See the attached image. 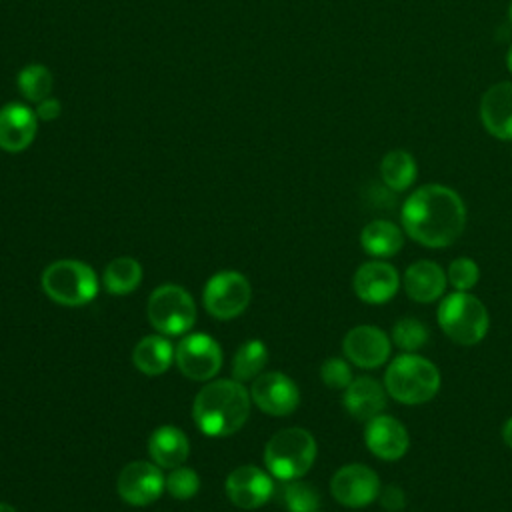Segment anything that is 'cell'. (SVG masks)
Returning <instances> with one entry per match:
<instances>
[{"instance_id":"603a6c76","label":"cell","mask_w":512,"mask_h":512,"mask_svg":"<svg viewBox=\"0 0 512 512\" xmlns=\"http://www.w3.org/2000/svg\"><path fill=\"white\" fill-rule=\"evenodd\" d=\"M176 356V348L164 334H150L144 336L132 350L134 366L146 376H160L164 374Z\"/></svg>"},{"instance_id":"ffe728a7","label":"cell","mask_w":512,"mask_h":512,"mask_svg":"<svg viewBox=\"0 0 512 512\" xmlns=\"http://www.w3.org/2000/svg\"><path fill=\"white\" fill-rule=\"evenodd\" d=\"M480 122L490 136L512 140V82H498L484 92Z\"/></svg>"},{"instance_id":"9a60e30c","label":"cell","mask_w":512,"mask_h":512,"mask_svg":"<svg viewBox=\"0 0 512 512\" xmlns=\"http://www.w3.org/2000/svg\"><path fill=\"white\" fill-rule=\"evenodd\" d=\"M398 270L384 260H368L360 264L352 276L354 294L372 306L390 302L400 290Z\"/></svg>"},{"instance_id":"ac0fdd59","label":"cell","mask_w":512,"mask_h":512,"mask_svg":"<svg viewBox=\"0 0 512 512\" xmlns=\"http://www.w3.org/2000/svg\"><path fill=\"white\" fill-rule=\"evenodd\" d=\"M446 270L432 260H416L402 274V288L406 296L420 304H430L446 294Z\"/></svg>"},{"instance_id":"5b68a950","label":"cell","mask_w":512,"mask_h":512,"mask_svg":"<svg viewBox=\"0 0 512 512\" xmlns=\"http://www.w3.org/2000/svg\"><path fill=\"white\" fill-rule=\"evenodd\" d=\"M436 320L442 332L460 346L482 342L490 328V316L484 302L470 292L458 290L440 298Z\"/></svg>"},{"instance_id":"83f0119b","label":"cell","mask_w":512,"mask_h":512,"mask_svg":"<svg viewBox=\"0 0 512 512\" xmlns=\"http://www.w3.org/2000/svg\"><path fill=\"white\" fill-rule=\"evenodd\" d=\"M390 340L394 346H398L402 352H418L424 348L430 340L428 326L418 318H400L392 326Z\"/></svg>"},{"instance_id":"3957f363","label":"cell","mask_w":512,"mask_h":512,"mask_svg":"<svg viewBox=\"0 0 512 512\" xmlns=\"http://www.w3.org/2000/svg\"><path fill=\"white\" fill-rule=\"evenodd\" d=\"M440 370L418 352H402L388 362L384 388L390 398L406 406L430 402L440 390Z\"/></svg>"},{"instance_id":"52a82bcc","label":"cell","mask_w":512,"mask_h":512,"mask_svg":"<svg viewBox=\"0 0 512 512\" xmlns=\"http://www.w3.org/2000/svg\"><path fill=\"white\" fill-rule=\"evenodd\" d=\"M148 322L164 336H180L196 322V302L178 284H162L148 298Z\"/></svg>"},{"instance_id":"d6986e66","label":"cell","mask_w":512,"mask_h":512,"mask_svg":"<svg viewBox=\"0 0 512 512\" xmlns=\"http://www.w3.org/2000/svg\"><path fill=\"white\" fill-rule=\"evenodd\" d=\"M388 392L382 382H378L372 376H356L352 382L344 388L342 404L344 410L360 422H368L374 416L382 414L386 408Z\"/></svg>"},{"instance_id":"30bf717a","label":"cell","mask_w":512,"mask_h":512,"mask_svg":"<svg viewBox=\"0 0 512 512\" xmlns=\"http://www.w3.org/2000/svg\"><path fill=\"white\" fill-rule=\"evenodd\" d=\"M174 362L186 378L206 382L222 368V348L212 336L194 332L178 342Z\"/></svg>"},{"instance_id":"8fae6325","label":"cell","mask_w":512,"mask_h":512,"mask_svg":"<svg viewBox=\"0 0 512 512\" xmlns=\"http://www.w3.org/2000/svg\"><path fill=\"white\" fill-rule=\"evenodd\" d=\"M344 358L364 370L380 368L392 352L390 336L374 324H358L350 328L342 340Z\"/></svg>"},{"instance_id":"4316f807","label":"cell","mask_w":512,"mask_h":512,"mask_svg":"<svg viewBox=\"0 0 512 512\" xmlns=\"http://www.w3.org/2000/svg\"><path fill=\"white\" fill-rule=\"evenodd\" d=\"M18 84V92L28 100V102H42L44 98H48L52 94L54 88V76L50 72L48 66L32 62L28 66H24L18 72L16 78Z\"/></svg>"},{"instance_id":"e575fe53","label":"cell","mask_w":512,"mask_h":512,"mask_svg":"<svg viewBox=\"0 0 512 512\" xmlns=\"http://www.w3.org/2000/svg\"><path fill=\"white\" fill-rule=\"evenodd\" d=\"M502 440L508 448H512V416L506 418V422L502 424Z\"/></svg>"},{"instance_id":"836d02e7","label":"cell","mask_w":512,"mask_h":512,"mask_svg":"<svg viewBox=\"0 0 512 512\" xmlns=\"http://www.w3.org/2000/svg\"><path fill=\"white\" fill-rule=\"evenodd\" d=\"M60 114H62V104H60V100L54 98V96H48V98H44L42 102L36 104V116H38V120L52 122V120H56Z\"/></svg>"},{"instance_id":"1f68e13d","label":"cell","mask_w":512,"mask_h":512,"mask_svg":"<svg viewBox=\"0 0 512 512\" xmlns=\"http://www.w3.org/2000/svg\"><path fill=\"white\" fill-rule=\"evenodd\" d=\"M320 378L328 388L344 390L352 382L354 374H352V366L346 358L330 356L320 366Z\"/></svg>"},{"instance_id":"44dd1931","label":"cell","mask_w":512,"mask_h":512,"mask_svg":"<svg viewBox=\"0 0 512 512\" xmlns=\"http://www.w3.org/2000/svg\"><path fill=\"white\" fill-rule=\"evenodd\" d=\"M148 454L160 468L182 466L190 454L188 436L178 426H158L148 438Z\"/></svg>"},{"instance_id":"d6a6232c","label":"cell","mask_w":512,"mask_h":512,"mask_svg":"<svg viewBox=\"0 0 512 512\" xmlns=\"http://www.w3.org/2000/svg\"><path fill=\"white\" fill-rule=\"evenodd\" d=\"M378 502L388 512H400L406 506V492L398 484H388L380 490Z\"/></svg>"},{"instance_id":"ba28073f","label":"cell","mask_w":512,"mask_h":512,"mask_svg":"<svg viewBox=\"0 0 512 512\" xmlns=\"http://www.w3.org/2000/svg\"><path fill=\"white\" fill-rule=\"evenodd\" d=\"M252 298L250 282L244 274L236 270H222L208 278L202 302L210 316L218 320H230L240 316Z\"/></svg>"},{"instance_id":"9c48e42d","label":"cell","mask_w":512,"mask_h":512,"mask_svg":"<svg viewBox=\"0 0 512 512\" xmlns=\"http://www.w3.org/2000/svg\"><path fill=\"white\" fill-rule=\"evenodd\" d=\"M380 476L366 464L340 466L330 478V494L344 508H366L378 500Z\"/></svg>"},{"instance_id":"277c9868","label":"cell","mask_w":512,"mask_h":512,"mask_svg":"<svg viewBox=\"0 0 512 512\" xmlns=\"http://www.w3.org/2000/svg\"><path fill=\"white\" fill-rule=\"evenodd\" d=\"M316 452V440L308 430L298 426L282 428L264 446V466L282 482L298 480L312 468Z\"/></svg>"},{"instance_id":"7a4b0ae2","label":"cell","mask_w":512,"mask_h":512,"mask_svg":"<svg viewBox=\"0 0 512 512\" xmlns=\"http://www.w3.org/2000/svg\"><path fill=\"white\" fill-rule=\"evenodd\" d=\"M250 392L234 378L208 382L194 398L192 418L206 436L224 438L238 432L250 416Z\"/></svg>"},{"instance_id":"8d00e7d4","label":"cell","mask_w":512,"mask_h":512,"mask_svg":"<svg viewBox=\"0 0 512 512\" xmlns=\"http://www.w3.org/2000/svg\"><path fill=\"white\" fill-rule=\"evenodd\" d=\"M0 512H18V510L6 502H0Z\"/></svg>"},{"instance_id":"cb8c5ba5","label":"cell","mask_w":512,"mask_h":512,"mask_svg":"<svg viewBox=\"0 0 512 512\" xmlns=\"http://www.w3.org/2000/svg\"><path fill=\"white\" fill-rule=\"evenodd\" d=\"M418 176L416 158L408 150H390L380 160V178L392 192L408 190Z\"/></svg>"},{"instance_id":"2e32d148","label":"cell","mask_w":512,"mask_h":512,"mask_svg":"<svg viewBox=\"0 0 512 512\" xmlns=\"http://www.w3.org/2000/svg\"><path fill=\"white\" fill-rule=\"evenodd\" d=\"M364 444L376 458L384 462H396L408 452L410 434L398 418L382 412L366 422Z\"/></svg>"},{"instance_id":"74e56055","label":"cell","mask_w":512,"mask_h":512,"mask_svg":"<svg viewBox=\"0 0 512 512\" xmlns=\"http://www.w3.org/2000/svg\"><path fill=\"white\" fill-rule=\"evenodd\" d=\"M510 22H512V2H510Z\"/></svg>"},{"instance_id":"f546056e","label":"cell","mask_w":512,"mask_h":512,"mask_svg":"<svg viewBox=\"0 0 512 512\" xmlns=\"http://www.w3.org/2000/svg\"><path fill=\"white\" fill-rule=\"evenodd\" d=\"M448 284L458 292H470L480 280V268L474 258L458 256L448 264Z\"/></svg>"},{"instance_id":"4dcf8cb0","label":"cell","mask_w":512,"mask_h":512,"mask_svg":"<svg viewBox=\"0 0 512 512\" xmlns=\"http://www.w3.org/2000/svg\"><path fill=\"white\" fill-rule=\"evenodd\" d=\"M198 488H200V478L194 468H188L184 464L170 468V472L166 476V490L174 498L188 500L198 492Z\"/></svg>"},{"instance_id":"f1b7e54d","label":"cell","mask_w":512,"mask_h":512,"mask_svg":"<svg viewBox=\"0 0 512 512\" xmlns=\"http://www.w3.org/2000/svg\"><path fill=\"white\" fill-rule=\"evenodd\" d=\"M282 500L288 512H318L322 498L320 492L304 480H290L282 490Z\"/></svg>"},{"instance_id":"7402d4cb","label":"cell","mask_w":512,"mask_h":512,"mask_svg":"<svg viewBox=\"0 0 512 512\" xmlns=\"http://www.w3.org/2000/svg\"><path fill=\"white\" fill-rule=\"evenodd\" d=\"M360 246L378 260L392 258L404 246V230L386 218L370 220L360 232Z\"/></svg>"},{"instance_id":"d590c367","label":"cell","mask_w":512,"mask_h":512,"mask_svg":"<svg viewBox=\"0 0 512 512\" xmlns=\"http://www.w3.org/2000/svg\"><path fill=\"white\" fill-rule=\"evenodd\" d=\"M506 68H508V72L512 74V46H510L508 52H506Z\"/></svg>"},{"instance_id":"5bb4252c","label":"cell","mask_w":512,"mask_h":512,"mask_svg":"<svg viewBox=\"0 0 512 512\" xmlns=\"http://www.w3.org/2000/svg\"><path fill=\"white\" fill-rule=\"evenodd\" d=\"M228 500L244 510H254L264 506L274 494V482L268 470L244 464L234 468L224 482Z\"/></svg>"},{"instance_id":"484cf974","label":"cell","mask_w":512,"mask_h":512,"mask_svg":"<svg viewBox=\"0 0 512 512\" xmlns=\"http://www.w3.org/2000/svg\"><path fill=\"white\" fill-rule=\"evenodd\" d=\"M268 362V348L262 340L252 338L246 340L234 354L232 360V378L238 382L254 380L262 374L264 366Z\"/></svg>"},{"instance_id":"4fadbf2b","label":"cell","mask_w":512,"mask_h":512,"mask_svg":"<svg viewBox=\"0 0 512 512\" xmlns=\"http://www.w3.org/2000/svg\"><path fill=\"white\" fill-rule=\"evenodd\" d=\"M250 398L270 416H288L300 404V390L284 372H264L252 380Z\"/></svg>"},{"instance_id":"7c38bea8","label":"cell","mask_w":512,"mask_h":512,"mask_svg":"<svg viewBox=\"0 0 512 512\" xmlns=\"http://www.w3.org/2000/svg\"><path fill=\"white\" fill-rule=\"evenodd\" d=\"M120 498L130 506H148L166 490V476L158 464L136 460L126 464L116 480Z\"/></svg>"},{"instance_id":"6da1fadb","label":"cell","mask_w":512,"mask_h":512,"mask_svg":"<svg viewBox=\"0 0 512 512\" xmlns=\"http://www.w3.org/2000/svg\"><path fill=\"white\" fill-rule=\"evenodd\" d=\"M400 222L404 234L420 246L446 248L466 228V204L444 184H424L404 200Z\"/></svg>"},{"instance_id":"8992f818","label":"cell","mask_w":512,"mask_h":512,"mask_svg":"<svg viewBox=\"0 0 512 512\" xmlns=\"http://www.w3.org/2000/svg\"><path fill=\"white\" fill-rule=\"evenodd\" d=\"M40 284L44 294L62 306H84L96 298L100 288L92 266L74 258L48 264L42 272Z\"/></svg>"},{"instance_id":"d4e9b609","label":"cell","mask_w":512,"mask_h":512,"mask_svg":"<svg viewBox=\"0 0 512 512\" xmlns=\"http://www.w3.org/2000/svg\"><path fill=\"white\" fill-rule=\"evenodd\" d=\"M104 288L114 296H124L134 292L142 282V266L130 256L114 258L106 264L102 276Z\"/></svg>"},{"instance_id":"e0dca14e","label":"cell","mask_w":512,"mask_h":512,"mask_svg":"<svg viewBox=\"0 0 512 512\" xmlns=\"http://www.w3.org/2000/svg\"><path fill=\"white\" fill-rule=\"evenodd\" d=\"M38 134L36 110L22 102H8L0 108V150L16 154L26 150Z\"/></svg>"}]
</instances>
